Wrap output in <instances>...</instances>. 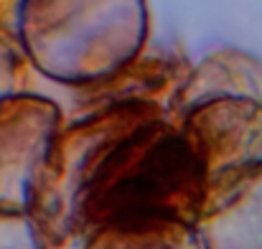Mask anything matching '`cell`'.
<instances>
[{
    "mask_svg": "<svg viewBox=\"0 0 262 249\" xmlns=\"http://www.w3.org/2000/svg\"><path fill=\"white\" fill-rule=\"evenodd\" d=\"M206 214V178L171 109L122 99L64 122L28 219L43 249H67L122 221H181Z\"/></svg>",
    "mask_w": 262,
    "mask_h": 249,
    "instance_id": "6da1fadb",
    "label": "cell"
},
{
    "mask_svg": "<svg viewBox=\"0 0 262 249\" xmlns=\"http://www.w3.org/2000/svg\"><path fill=\"white\" fill-rule=\"evenodd\" d=\"M145 0H20L18 43L33 69L74 89L110 82L148 41Z\"/></svg>",
    "mask_w": 262,
    "mask_h": 249,
    "instance_id": "7a4b0ae2",
    "label": "cell"
},
{
    "mask_svg": "<svg viewBox=\"0 0 262 249\" xmlns=\"http://www.w3.org/2000/svg\"><path fill=\"white\" fill-rule=\"evenodd\" d=\"M206 178V211L262 170V99L214 94L173 112Z\"/></svg>",
    "mask_w": 262,
    "mask_h": 249,
    "instance_id": "3957f363",
    "label": "cell"
},
{
    "mask_svg": "<svg viewBox=\"0 0 262 249\" xmlns=\"http://www.w3.org/2000/svg\"><path fill=\"white\" fill-rule=\"evenodd\" d=\"M64 127L61 107L33 92L0 97V211L28 214L51 148Z\"/></svg>",
    "mask_w": 262,
    "mask_h": 249,
    "instance_id": "277c9868",
    "label": "cell"
},
{
    "mask_svg": "<svg viewBox=\"0 0 262 249\" xmlns=\"http://www.w3.org/2000/svg\"><path fill=\"white\" fill-rule=\"evenodd\" d=\"M204 249H262V170L196 227Z\"/></svg>",
    "mask_w": 262,
    "mask_h": 249,
    "instance_id": "5b68a950",
    "label": "cell"
},
{
    "mask_svg": "<svg viewBox=\"0 0 262 249\" xmlns=\"http://www.w3.org/2000/svg\"><path fill=\"white\" fill-rule=\"evenodd\" d=\"M214 94H250L262 99V64L257 59L232 49L206 56L199 66L191 69L188 79L176 97L171 115L196 99L214 97Z\"/></svg>",
    "mask_w": 262,
    "mask_h": 249,
    "instance_id": "8992f818",
    "label": "cell"
},
{
    "mask_svg": "<svg viewBox=\"0 0 262 249\" xmlns=\"http://www.w3.org/2000/svg\"><path fill=\"white\" fill-rule=\"evenodd\" d=\"M82 249H204L199 232L181 221H122L89 232Z\"/></svg>",
    "mask_w": 262,
    "mask_h": 249,
    "instance_id": "52a82bcc",
    "label": "cell"
},
{
    "mask_svg": "<svg viewBox=\"0 0 262 249\" xmlns=\"http://www.w3.org/2000/svg\"><path fill=\"white\" fill-rule=\"evenodd\" d=\"M0 249H43L28 214L0 211Z\"/></svg>",
    "mask_w": 262,
    "mask_h": 249,
    "instance_id": "ba28073f",
    "label": "cell"
},
{
    "mask_svg": "<svg viewBox=\"0 0 262 249\" xmlns=\"http://www.w3.org/2000/svg\"><path fill=\"white\" fill-rule=\"evenodd\" d=\"M23 59L8 38L0 36V97L23 92Z\"/></svg>",
    "mask_w": 262,
    "mask_h": 249,
    "instance_id": "9c48e42d",
    "label": "cell"
}]
</instances>
